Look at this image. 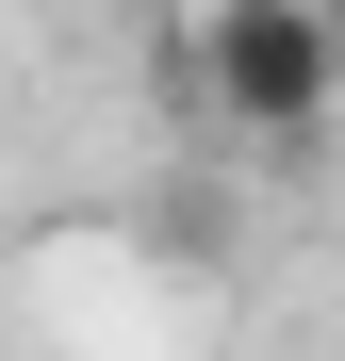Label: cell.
<instances>
[{
    "label": "cell",
    "instance_id": "7a4b0ae2",
    "mask_svg": "<svg viewBox=\"0 0 345 361\" xmlns=\"http://www.w3.org/2000/svg\"><path fill=\"white\" fill-rule=\"evenodd\" d=\"M329 49H345V0H329Z\"/></svg>",
    "mask_w": 345,
    "mask_h": 361
},
{
    "label": "cell",
    "instance_id": "6da1fadb",
    "mask_svg": "<svg viewBox=\"0 0 345 361\" xmlns=\"http://www.w3.org/2000/svg\"><path fill=\"white\" fill-rule=\"evenodd\" d=\"M198 99H214V132H247V148H296L329 132V99H345V49H329V0H198Z\"/></svg>",
    "mask_w": 345,
    "mask_h": 361
}]
</instances>
